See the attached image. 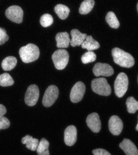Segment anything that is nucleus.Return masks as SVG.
I'll return each mask as SVG.
<instances>
[{
    "mask_svg": "<svg viewBox=\"0 0 138 155\" xmlns=\"http://www.w3.org/2000/svg\"><path fill=\"white\" fill-rule=\"evenodd\" d=\"M111 53L114 61L121 67L130 68L134 65L135 60L130 54L119 48H114Z\"/></svg>",
    "mask_w": 138,
    "mask_h": 155,
    "instance_id": "1",
    "label": "nucleus"
},
{
    "mask_svg": "<svg viewBox=\"0 0 138 155\" xmlns=\"http://www.w3.org/2000/svg\"><path fill=\"white\" fill-rule=\"evenodd\" d=\"M40 49L34 44H28L19 50V55L23 62L29 63L37 60L40 57Z\"/></svg>",
    "mask_w": 138,
    "mask_h": 155,
    "instance_id": "2",
    "label": "nucleus"
},
{
    "mask_svg": "<svg viewBox=\"0 0 138 155\" xmlns=\"http://www.w3.org/2000/svg\"><path fill=\"white\" fill-rule=\"evenodd\" d=\"M92 91L101 96H108L111 93L110 85L108 84L107 80L104 78L94 79L91 83Z\"/></svg>",
    "mask_w": 138,
    "mask_h": 155,
    "instance_id": "3",
    "label": "nucleus"
},
{
    "mask_svg": "<svg viewBox=\"0 0 138 155\" xmlns=\"http://www.w3.org/2000/svg\"><path fill=\"white\" fill-rule=\"evenodd\" d=\"M52 59L56 68L58 70H63L68 64L69 54L66 50L59 49L53 53Z\"/></svg>",
    "mask_w": 138,
    "mask_h": 155,
    "instance_id": "4",
    "label": "nucleus"
},
{
    "mask_svg": "<svg viewBox=\"0 0 138 155\" xmlns=\"http://www.w3.org/2000/svg\"><path fill=\"white\" fill-rule=\"evenodd\" d=\"M129 85L127 75L123 72L120 73L114 82V91L118 97H122L126 93Z\"/></svg>",
    "mask_w": 138,
    "mask_h": 155,
    "instance_id": "5",
    "label": "nucleus"
},
{
    "mask_svg": "<svg viewBox=\"0 0 138 155\" xmlns=\"http://www.w3.org/2000/svg\"><path fill=\"white\" fill-rule=\"evenodd\" d=\"M59 97V89L55 85H50L45 92L42 104L45 107L51 106Z\"/></svg>",
    "mask_w": 138,
    "mask_h": 155,
    "instance_id": "6",
    "label": "nucleus"
},
{
    "mask_svg": "<svg viewBox=\"0 0 138 155\" xmlns=\"http://www.w3.org/2000/svg\"><path fill=\"white\" fill-rule=\"evenodd\" d=\"M40 91L37 85L34 84L30 85L26 92L24 101L29 106H35L39 98Z\"/></svg>",
    "mask_w": 138,
    "mask_h": 155,
    "instance_id": "7",
    "label": "nucleus"
},
{
    "mask_svg": "<svg viewBox=\"0 0 138 155\" xmlns=\"http://www.w3.org/2000/svg\"><path fill=\"white\" fill-rule=\"evenodd\" d=\"M5 16L8 19L14 23H21L23 21V11L19 6L13 5L6 10Z\"/></svg>",
    "mask_w": 138,
    "mask_h": 155,
    "instance_id": "8",
    "label": "nucleus"
},
{
    "mask_svg": "<svg viewBox=\"0 0 138 155\" xmlns=\"http://www.w3.org/2000/svg\"><path fill=\"white\" fill-rule=\"evenodd\" d=\"M85 85L82 82H78L72 88L70 100L73 103H78L82 100L85 93Z\"/></svg>",
    "mask_w": 138,
    "mask_h": 155,
    "instance_id": "9",
    "label": "nucleus"
},
{
    "mask_svg": "<svg viewBox=\"0 0 138 155\" xmlns=\"http://www.w3.org/2000/svg\"><path fill=\"white\" fill-rule=\"evenodd\" d=\"M93 73L96 77H110L113 75L114 70L108 64L97 63L93 68Z\"/></svg>",
    "mask_w": 138,
    "mask_h": 155,
    "instance_id": "10",
    "label": "nucleus"
},
{
    "mask_svg": "<svg viewBox=\"0 0 138 155\" xmlns=\"http://www.w3.org/2000/svg\"><path fill=\"white\" fill-rule=\"evenodd\" d=\"M110 131L114 136H118L122 131L123 124L121 119L117 116H112L108 122Z\"/></svg>",
    "mask_w": 138,
    "mask_h": 155,
    "instance_id": "11",
    "label": "nucleus"
},
{
    "mask_svg": "<svg viewBox=\"0 0 138 155\" xmlns=\"http://www.w3.org/2000/svg\"><path fill=\"white\" fill-rule=\"evenodd\" d=\"M77 140V129L74 125H70L64 131V142L66 145L72 146Z\"/></svg>",
    "mask_w": 138,
    "mask_h": 155,
    "instance_id": "12",
    "label": "nucleus"
},
{
    "mask_svg": "<svg viewBox=\"0 0 138 155\" xmlns=\"http://www.w3.org/2000/svg\"><path fill=\"white\" fill-rule=\"evenodd\" d=\"M86 124L88 127L94 132L98 133L101 130V120L98 114L92 113L89 115L86 118Z\"/></svg>",
    "mask_w": 138,
    "mask_h": 155,
    "instance_id": "13",
    "label": "nucleus"
},
{
    "mask_svg": "<svg viewBox=\"0 0 138 155\" xmlns=\"http://www.w3.org/2000/svg\"><path fill=\"white\" fill-rule=\"evenodd\" d=\"M120 147L127 155H138V150L134 143L129 139H124L120 143Z\"/></svg>",
    "mask_w": 138,
    "mask_h": 155,
    "instance_id": "14",
    "label": "nucleus"
},
{
    "mask_svg": "<svg viewBox=\"0 0 138 155\" xmlns=\"http://www.w3.org/2000/svg\"><path fill=\"white\" fill-rule=\"evenodd\" d=\"M72 39H70V45L72 47L80 46L85 41L87 37L86 34L81 33L78 29H73L71 31Z\"/></svg>",
    "mask_w": 138,
    "mask_h": 155,
    "instance_id": "15",
    "label": "nucleus"
},
{
    "mask_svg": "<svg viewBox=\"0 0 138 155\" xmlns=\"http://www.w3.org/2000/svg\"><path fill=\"white\" fill-rule=\"evenodd\" d=\"M56 39L57 41V47L60 48H67L69 46L70 42V39L69 38V34L65 32H59L56 35Z\"/></svg>",
    "mask_w": 138,
    "mask_h": 155,
    "instance_id": "16",
    "label": "nucleus"
},
{
    "mask_svg": "<svg viewBox=\"0 0 138 155\" xmlns=\"http://www.w3.org/2000/svg\"><path fill=\"white\" fill-rule=\"evenodd\" d=\"M81 46L82 48L86 49L88 51H93L98 49L100 45L98 42L93 38L92 36L89 35L86 37Z\"/></svg>",
    "mask_w": 138,
    "mask_h": 155,
    "instance_id": "17",
    "label": "nucleus"
},
{
    "mask_svg": "<svg viewBox=\"0 0 138 155\" xmlns=\"http://www.w3.org/2000/svg\"><path fill=\"white\" fill-rule=\"evenodd\" d=\"M21 143L26 144V147L29 150L36 151L40 142L37 138H34L32 136L27 135L22 138Z\"/></svg>",
    "mask_w": 138,
    "mask_h": 155,
    "instance_id": "18",
    "label": "nucleus"
},
{
    "mask_svg": "<svg viewBox=\"0 0 138 155\" xmlns=\"http://www.w3.org/2000/svg\"><path fill=\"white\" fill-rule=\"evenodd\" d=\"M18 63L17 58L13 56H8L4 58L1 63L2 68L4 71H9L13 69Z\"/></svg>",
    "mask_w": 138,
    "mask_h": 155,
    "instance_id": "19",
    "label": "nucleus"
},
{
    "mask_svg": "<svg viewBox=\"0 0 138 155\" xmlns=\"http://www.w3.org/2000/svg\"><path fill=\"white\" fill-rule=\"evenodd\" d=\"M95 4L94 0L83 1L79 8V13L81 15H86L91 12Z\"/></svg>",
    "mask_w": 138,
    "mask_h": 155,
    "instance_id": "20",
    "label": "nucleus"
},
{
    "mask_svg": "<svg viewBox=\"0 0 138 155\" xmlns=\"http://www.w3.org/2000/svg\"><path fill=\"white\" fill-rule=\"evenodd\" d=\"M54 11L61 19H66L70 13V9L66 5L57 4L54 7Z\"/></svg>",
    "mask_w": 138,
    "mask_h": 155,
    "instance_id": "21",
    "label": "nucleus"
},
{
    "mask_svg": "<svg viewBox=\"0 0 138 155\" xmlns=\"http://www.w3.org/2000/svg\"><path fill=\"white\" fill-rule=\"evenodd\" d=\"M49 142L45 138H42L38 146L37 152L38 155H50L49 152Z\"/></svg>",
    "mask_w": 138,
    "mask_h": 155,
    "instance_id": "22",
    "label": "nucleus"
},
{
    "mask_svg": "<svg viewBox=\"0 0 138 155\" xmlns=\"http://www.w3.org/2000/svg\"><path fill=\"white\" fill-rule=\"evenodd\" d=\"M105 20L109 26L112 28L117 29L120 26V23L116 15L113 12H110L107 13Z\"/></svg>",
    "mask_w": 138,
    "mask_h": 155,
    "instance_id": "23",
    "label": "nucleus"
},
{
    "mask_svg": "<svg viewBox=\"0 0 138 155\" xmlns=\"http://www.w3.org/2000/svg\"><path fill=\"white\" fill-rule=\"evenodd\" d=\"M127 112L130 114H135L138 110V101L133 97L127 98L126 102Z\"/></svg>",
    "mask_w": 138,
    "mask_h": 155,
    "instance_id": "24",
    "label": "nucleus"
},
{
    "mask_svg": "<svg viewBox=\"0 0 138 155\" xmlns=\"http://www.w3.org/2000/svg\"><path fill=\"white\" fill-rule=\"evenodd\" d=\"M14 83L13 79L7 73H4L0 75V86L8 87L11 86Z\"/></svg>",
    "mask_w": 138,
    "mask_h": 155,
    "instance_id": "25",
    "label": "nucleus"
},
{
    "mask_svg": "<svg viewBox=\"0 0 138 155\" xmlns=\"http://www.w3.org/2000/svg\"><path fill=\"white\" fill-rule=\"evenodd\" d=\"M97 59V56L94 52L92 51H88L84 53L82 58L81 60L83 64H88L89 63L94 62Z\"/></svg>",
    "mask_w": 138,
    "mask_h": 155,
    "instance_id": "26",
    "label": "nucleus"
},
{
    "mask_svg": "<svg viewBox=\"0 0 138 155\" xmlns=\"http://www.w3.org/2000/svg\"><path fill=\"white\" fill-rule=\"evenodd\" d=\"M54 20L53 16L50 14H44L43 15L40 19V25L44 27L47 28L51 26L53 23Z\"/></svg>",
    "mask_w": 138,
    "mask_h": 155,
    "instance_id": "27",
    "label": "nucleus"
},
{
    "mask_svg": "<svg viewBox=\"0 0 138 155\" xmlns=\"http://www.w3.org/2000/svg\"><path fill=\"white\" fill-rule=\"evenodd\" d=\"M10 122L9 120L4 116L0 117V130H5L10 127Z\"/></svg>",
    "mask_w": 138,
    "mask_h": 155,
    "instance_id": "28",
    "label": "nucleus"
},
{
    "mask_svg": "<svg viewBox=\"0 0 138 155\" xmlns=\"http://www.w3.org/2000/svg\"><path fill=\"white\" fill-rule=\"evenodd\" d=\"M9 39V37L7 34L6 31L0 28V45L4 44L6 41H7Z\"/></svg>",
    "mask_w": 138,
    "mask_h": 155,
    "instance_id": "29",
    "label": "nucleus"
},
{
    "mask_svg": "<svg viewBox=\"0 0 138 155\" xmlns=\"http://www.w3.org/2000/svg\"><path fill=\"white\" fill-rule=\"evenodd\" d=\"M92 153L94 155H111V154L102 149H97L92 151Z\"/></svg>",
    "mask_w": 138,
    "mask_h": 155,
    "instance_id": "30",
    "label": "nucleus"
},
{
    "mask_svg": "<svg viewBox=\"0 0 138 155\" xmlns=\"http://www.w3.org/2000/svg\"><path fill=\"white\" fill-rule=\"evenodd\" d=\"M6 112H7V110L5 106L0 104V117L4 116L6 114Z\"/></svg>",
    "mask_w": 138,
    "mask_h": 155,
    "instance_id": "31",
    "label": "nucleus"
},
{
    "mask_svg": "<svg viewBox=\"0 0 138 155\" xmlns=\"http://www.w3.org/2000/svg\"><path fill=\"white\" fill-rule=\"evenodd\" d=\"M136 131H138V124H137V125H136Z\"/></svg>",
    "mask_w": 138,
    "mask_h": 155,
    "instance_id": "32",
    "label": "nucleus"
},
{
    "mask_svg": "<svg viewBox=\"0 0 138 155\" xmlns=\"http://www.w3.org/2000/svg\"><path fill=\"white\" fill-rule=\"evenodd\" d=\"M137 9H138V5H137Z\"/></svg>",
    "mask_w": 138,
    "mask_h": 155,
    "instance_id": "33",
    "label": "nucleus"
}]
</instances>
